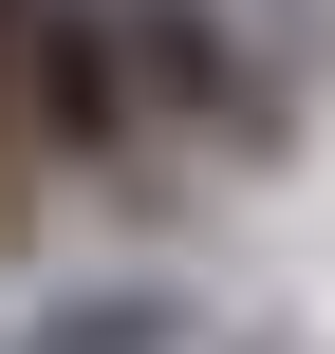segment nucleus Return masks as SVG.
I'll return each instance as SVG.
<instances>
[{
  "mask_svg": "<svg viewBox=\"0 0 335 354\" xmlns=\"http://www.w3.org/2000/svg\"><path fill=\"white\" fill-rule=\"evenodd\" d=\"M0 149H19L37 187H131V168H149V112H131V56H112V0H37V19H19Z\"/></svg>",
  "mask_w": 335,
  "mask_h": 354,
  "instance_id": "f257e3e1",
  "label": "nucleus"
},
{
  "mask_svg": "<svg viewBox=\"0 0 335 354\" xmlns=\"http://www.w3.org/2000/svg\"><path fill=\"white\" fill-rule=\"evenodd\" d=\"M19 224H37V187H19V168H0V243H19Z\"/></svg>",
  "mask_w": 335,
  "mask_h": 354,
  "instance_id": "7ed1b4c3",
  "label": "nucleus"
},
{
  "mask_svg": "<svg viewBox=\"0 0 335 354\" xmlns=\"http://www.w3.org/2000/svg\"><path fill=\"white\" fill-rule=\"evenodd\" d=\"M186 336H205V317H186L168 280H93V299H37L0 354H186Z\"/></svg>",
  "mask_w": 335,
  "mask_h": 354,
  "instance_id": "f03ea898",
  "label": "nucleus"
}]
</instances>
